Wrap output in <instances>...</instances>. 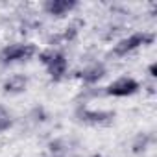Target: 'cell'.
I'll return each mask as SVG.
<instances>
[{
  "label": "cell",
  "mask_w": 157,
  "mask_h": 157,
  "mask_svg": "<svg viewBox=\"0 0 157 157\" xmlns=\"http://www.w3.org/2000/svg\"><path fill=\"white\" fill-rule=\"evenodd\" d=\"M151 41H153V35H151V33L137 32V33H131V35L120 39V41L115 44L113 54L118 56V57H124V56L131 54L133 50H137V48H140V46H144V44H150Z\"/></svg>",
  "instance_id": "obj_2"
},
{
  "label": "cell",
  "mask_w": 157,
  "mask_h": 157,
  "mask_svg": "<svg viewBox=\"0 0 157 157\" xmlns=\"http://www.w3.org/2000/svg\"><path fill=\"white\" fill-rule=\"evenodd\" d=\"M78 4L74 2V0H48V2H44V11L48 15H54V17H63L67 13H70Z\"/></svg>",
  "instance_id": "obj_4"
},
{
  "label": "cell",
  "mask_w": 157,
  "mask_h": 157,
  "mask_svg": "<svg viewBox=\"0 0 157 157\" xmlns=\"http://www.w3.org/2000/svg\"><path fill=\"white\" fill-rule=\"evenodd\" d=\"M37 54V48L30 43H17L10 44L0 50V63L10 65V63H19V61H28Z\"/></svg>",
  "instance_id": "obj_1"
},
{
  "label": "cell",
  "mask_w": 157,
  "mask_h": 157,
  "mask_svg": "<svg viewBox=\"0 0 157 157\" xmlns=\"http://www.w3.org/2000/svg\"><path fill=\"white\" fill-rule=\"evenodd\" d=\"M54 54H56V50H52V48H48V50H43V52H39V61H41V63L46 67V65L52 61Z\"/></svg>",
  "instance_id": "obj_9"
},
{
  "label": "cell",
  "mask_w": 157,
  "mask_h": 157,
  "mask_svg": "<svg viewBox=\"0 0 157 157\" xmlns=\"http://www.w3.org/2000/svg\"><path fill=\"white\" fill-rule=\"evenodd\" d=\"M139 82L137 80H133V78H129V76H122V78H118V80H115L113 83H109L107 85V94H111V96H117V98H124V96H131V94H135L137 91H139Z\"/></svg>",
  "instance_id": "obj_3"
},
{
  "label": "cell",
  "mask_w": 157,
  "mask_h": 157,
  "mask_svg": "<svg viewBox=\"0 0 157 157\" xmlns=\"http://www.w3.org/2000/svg\"><path fill=\"white\" fill-rule=\"evenodd\" d=\"M82 118L85 122H91V124H104V122H109L113 118V113H107V111H89V109H85L82 113Z\"/></svg>",
  "instance_id": "obj_8"
},
{
  "label": "cell",
  "mask_w": 157,
  "mask_h": 157,
  "mask_svg": "<svg viewBox=\"0 0 157 157\" xmlns=\"http://www.w3.org/2000/svg\"><path fill=\"white\" fill-rule=\"evenodd\" d=\"M26 85H28L26 76H22V74H13V76H10V80L4 83V91H6V93H11V94H17V93L26 91Z\"/></svg>",
  "instance_id": "obj_7"
},
{
  "label": "cell",
  "mask_w": 157,
  "mask_h": 157,
  "mask_svg": "<svg viewBox=\"0 0 157 157\" xmlns=\"http://www.w3.org/2000/svg\"><path fill=\"white\" fill-rule=\"evenodd\" d=\"M0 111H2V109H0Z\"/></svg>",
  "instance_id": "obj_12"
},
{
  "label": "cell",
  "mask_w": 157,
  "mask_h": 157,
  "mask_svg": "<svg viewBox=\"0 0 157 157\" xmlns=\"http://www.w3.org/2000/svg\"><path fill=\"white\" fill-rule=\"evenodd\" d=\"M104 76H105V67L102 63H93V65L85 67L80 72V78H82L85 83H96V82L102 80Z\"/></svg>",
  "instance_id": "obj_6"
},
{
  "label": "cell",
  "mask_w": 157,
  "mask_h": 157,
  "mask_svg": "<svg viewBox=\"0 0 157 157\" xmlns=\"http://www.w3.org/2000/svg\"><path fill=\"white\" fill-rule=\"evenodd\" d=\"M91 157H102V155H98V153H96V155H91Z\"/></svg>",
  "instance_id": "obj_11"
},
{
  "label": "cell",
  "mask_w": 157,
  "mask_h": 157,
  "mask_svg": "<svg viewBox=\"0 0 157 157\" xmlns=\"http://www.w3.org/2000/svg\"><path fill=\"white\" fill-rule=\"evenodd\" d=\"M67 68H68V61H67L65 54L56 50V54H54L52 61L46 65V70H48V74L54 78V80H61V78L67 74Z\"/></svg>",
  "instance_id": "obj_5"
},
{
  "label": "cell",
  "mask_w": 157,
  "mask_h": 157,
  "mask_svg": "<svg viewBox=\"0 0 157 157\" xmlns=\"http://www.w3.org/2000/svg\"><path fill=\"white\" fill-rule=\"evenodd\" d=\"M155 72H157V65H155V63H153V65H151V67H150V76H151V78H155V76H157V74H155Z\"/></svg>",
  "instance_id": "obj_10"
}]
</instances>
